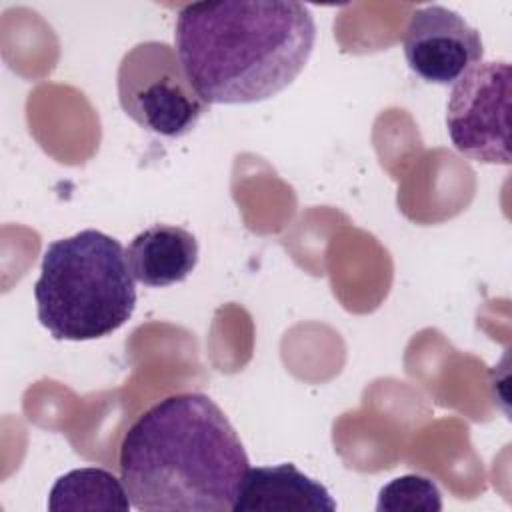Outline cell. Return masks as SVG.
Listing matches in <instances>:
<instances>
[{
	"mask_svg": "<svg viewBox=\"0 0 512 512\" xmlns=\"http://www.w3.org/2000/svg\"><path fill=\"white\" fill-rule=\"evenodd\" d=\"M378 512H438L442 510V494L438 486L420 474H404L390 480L378 494Z\"/></svg>",
	"mask_w": 512,
	"mask_h": 512,
	"instance_id": "30bf717a",
	"label": "cell"
},
{
	"mask_svg": "<svg viewBox=\"0 0 512 512\" xmlns=\"http://www.w3.org/2000/svg\"><path fill=\"white\" fill-rule=\"evenodd\" d=\"M176 54L208 104H254L288 88L308 64L316 22L294 0L196 2L178 10Z\"/></svg>",
	"mask_w": 512,
	"mask_h": 512,
	"instance_id": "7a4b0ae2",
	"label": "cell"
},
{
	"mask_svg": "<svg viewBox=\"0 0 512 512\" xmlns=\"http://www.w3.org/2000/svg\"><path fill=\"white\" fill-rule=\"evenodd\" d=\"M122 244L80 230L46 246L34 284L36 314L56 340H96L122 328L136 308V286Z\"/></svg>",
	"mask_w": 512,
	"mask_h": 512,
	"instance_id": "3957f363",
	"label": "cell"
},
{
	"mask_svg": "<svg viewBox=\"0 0 512 512\" xmlns=\"http://www.w3.org/2000/svg\"><path fill=\"white\" fill-rule=\"evenodd\" d=\"M336 500L326 486L294 464L248 468L234 512H334Z\"/></svg>",
	"mask_w": 512,
	"mask_h": 512,
	"instance_id": "52a82bcc",
	"label": "cell"
},
{
	"mask_svg": "<svg viewBox=\"0 0 512 512\" xmlns=\"http://www.w3.org/2000/svg\"><path fill=\"white\" fill-rule=\"evenodd\" d=\"M122 478L104 468H76L60 476L48 494V510H118L130 508Z\"/></svg>",
	"mask_w": 512,
	"mask_h": 512,
	"instance_id": "9c48e42d",
	"label": "cell"
},
{
	"mask_svg": "<svg viewBox=\"0 0 512 512\" xmlns=\"http://www.w3.org/2000/svg\"><path fill=\"white\" fill-rule=\"evenodd\" d=\"M116 82L122 110L138 126L164 138L186 136L210 108L166 42L146 40L130 48Z\"/></svg>",
	"mask_w": 512,
	"mask_h": 512,
	"instance_id": "277c9868",
	"label": "cell"
},
{
	"mask_svg": "<svg viewBox=\"0 0 512 512\" xmlns=\"http://www.w3.org/2000/svg\"><path fill=\"white\" fill-rule=\"evenodd\" d=\"M402 48L410 70L430 84H456L482 62L480 32L458 12L430 4L416 8L406 24Z\"/></svg>",
	"mask_w": 512,
	"mask_h": 512,
	"instance_id": "8992f818",
	"label": "cell"
},
{
	"mask_svg": "<svg viewBox=\"0 0 512 512\" xmlns=\"http://www.w3.org/2000/svg\"><path fill=\"white\" fill-rule=\"evenodd\" d=\"M126 260L136 282L164 288L186 280L196 268L198 242L180 226L152 224L132 238Z\"/></svg>",
	"mask_w": 512,
	"mask_h": 512,
	"instance_id": "ba28073f",
	"label": "cell"
},
{
	"mask_svg": "<svg viewBox=\"0 0 512 512\" xmlns=\"http://www.w3.org/2000/svg\"><path fill=\"white\" fill-rule=\"evenodd\" d=\"M118 468L142 512H226L250 468L220 406L206 394L158 400L124 434Z\"/></svg>",
	"mask_w": 512,
	"mask_h": 512,
	"instance_id": "6da1fadb",
	"label": "cell"
},
{
	"mask_svg": "<svg viewBox=\"0 0 512 512\" xmlns=\"http://www.w3.org/2000/svg\"><path fill=\"white\" fill-rule=\"evenodd\" d=\"M510 64L478 62L452 88L446 130L452 146L482 164H510Z\"/></svg>",
	"mask_w": 512,
	"mask_h": 512,
	"instance_id": "5b68a950",
	"label": "cell"
}]
</instances>
